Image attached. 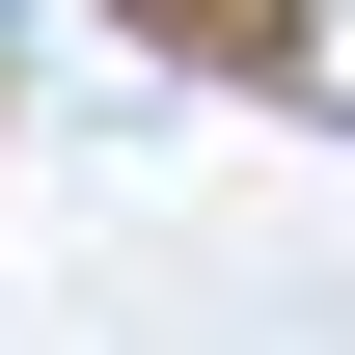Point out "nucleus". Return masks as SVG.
<instances>
[{
  "mask_svg": "<svg viewBox=\"0 0 355 355\" xmlns=\"http://www.w3.org/2000/svg\"><path fill=\"white\" fill-rule=\"evenodd\" d=\"M246 55H273V110H328V137H355V0H246Z\"/></svg>",
  "mask_w": 355,
  "mask_h": 355,
  "instance_id": "nucleus-1",
  "label": "nucleus"
}]
</instances>
